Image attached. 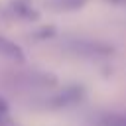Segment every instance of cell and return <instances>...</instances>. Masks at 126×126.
<instances>
[{
  "label": "cell",
  "mask_w": 126,
  "mask_h": 126,
  "mask_svg": "<svg viewBox=\"0 0 126 126\" xmlns=\"http://www.w3.org/2000/svg\"><path fill=\"white\" fill-rule=\"evenodd\" d=\"M63 49L85 59H102L114 53L110 43L91 39V37H67L63 39Z\"/></svg>",
  "instance_id": "obj_1"
},
{
  "label": "cell",
  "mask_w": 126,
  "mask_h": 126,
  "mask_svg": "<svg viewBox=\"0 0 126 126\" xmlns=\"http://www.w3.org/2000/svg\"><path fill=\"white\" fill-rule=\"evenodd\" d=\"M81 98H83V89L81 87H67V89L59 91L57 94H53L47 104L53 106V108H61V106H71V104L79 102Z\"/></svg>",
  "instance_id": "obj_2"
},
{
  "label": "cell",
  "mask_w": 126,
  "mask_h": 126,
  "mask_svg": "<svg viewBox=\"0 0 126 126\" xmlns=\"http://www.w3.org/2000/svg\"><path fill=\"white\" fill-rule=\"evenodd\" d=\"M0 57L10 59V61H16V63H24L26 61V55H24L22 47L16 41L8 39L6 35H0Z\"/></svg>",
  "instance_id": "obj_3"
},
{
  "label": "cell",
  "mask_w": 126,
  "mask_h": 126,
  "mask_svg": "<svg viewBox=\"0 0 126 126\" xmlns=\"http://www.w3.org/2000/svg\"><path fill=\"white\" fill-rule=\"evenodd\" d=\"M10 10L20 20H35L37 18V10L32 6L30 0H12L10 2Z\"/></svg>",
  "instance_id": "obj_4"
},
{
  "label": "cell",
  "mask_w": 126,
  "mask_h": 126,
  "mask_svg": "<svg viewBox=\"0 0 126 126\" xmlns=\"http://www.w3.org/2000/svg\"><path fill=\"white\" fill-rule=\"evenodd\" d=\"M93 126H126V112H100L94 116Z\"/></svg>",
  "instance_id": "obj_5"
},
{
  "label": "cell",
  "mask_w": 126,
  "mask_h": 126,
  "mask_svg": "<svg viewBox=\"0 0 126 126\" xmlns=\"http://www.w3.org/2000/svg\"><path fill=\"white\" fill-rule=\"evenodd\" d=\"M87 4V0H47V6L51 10L57 12H71V10H79Z\"/></svg>",
  "instance_id": "obj_6"
},
{
  "label": "cell",
  "mask_w": 126,
  "mask_h": 126,
  "mask_svg": "<svg viewBox=\"0 0 126 126\" xmlns=\"http://www.w3.org/2000/svg\"><path fill=\"white\" fill-rule=\"evenodd\" d=\"M8 112V102L4 98H0V114H6Z\"/></svg>",
  "instance_id": "obj_7"
},
{
  "label": "cell",
  "mask_w": 126,
  "mask_h": 126,
  "mask_svg": "<svg viewBox=\"0 0 126 126\" xmlns=\"http://www.w3.org/2000/svg\"><path fill=\"white\" fill-rule=\"evenodd\" d=\"M106 2H110V4H116V6H122V8H126V0H106Z\"/></svg>",
  "instance_id": "obj_8"
},
{
  "label": "cell",
  "mask_w": 126,
  "mask_h": 126,
  "mask_svg": "<svg viewBox=\"0 0 126 126\" xmlns=\"http://www.w3.org/2000/svg\"><path fill=\"white\" fill-rule=\"evenodd\" d=\"M0 124H2V118H0Z\"/></svg>",
  "instance_id": "obj_9"
}]
</instances>
